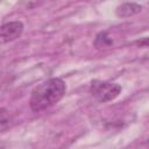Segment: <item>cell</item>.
<instances>
[{"label": "cell", "instance_id": "obj_5", "mask_svg": "<svg viewBox=\"0 0 149 149\" xmlns=\"http://www.w3.org/2000/svg\"><path fill=\"white\" fill-rule=\"evenodd\" d=\"M113 43V41L109 38V36L106 33H100L97 35L95 41H94V45L98 49H102V48H107Z\"/></svg>", "mask_w": 149, "mask_h": 149}, {"label": "cell", "instance_id": "obj_6", "mask_svg": "<svg viewBox=\"0 0 149 149\" xmlns=\"http://www.w3.org/2000/svg\"><path fill=\"white\" fill-rule=\"evenodd\" d=\"M0 123H1V130L2 132L6 129L7 125H9V114H7L5 108H1V111H0Z\"/></svg>", "mask_w": 149, "mask_h": 149}, {"label": "cell", "instance_id": "obj_3", "mask_svg": "<svg viewBox=\"0 0 149 149\" xmlns=\"http://www.w3.org/2000/svg\"><path fill=\"white\" fill-rule=\"evenodd\" d=\"M23 31V23L21 21H9L1 26V41L2 43L12 42L21 36Z\"/></svg>", "mask_w": 149, "mask_h": 149}, {"label": "cell", "instance_id": "obj_1", "mask_svg": "<svg viewBox=\"0 0 149 149\" xmlns=\"http://www.w3.org/2000/svg\"><path fill=\"white\" fill-rule=\"evenodd\" d=\"M66 85L61 78H50L31 91L29 106L33 112L48 109L64 97Z\"/></svg>", "mask_w": 149, "mask_h": 149}, {"label": "cell", "instance_id": "obj_7", "mask_svg": "<svg viewBox=\"0 0 149 149\" xmlns=\"http://www.w3.org/2000/svg\"><path fill=\"white\" fill-rule=\"evenodd\" d=\"M135 43L139 47H149V37H144L142 40H137V41H135Z\"/></svg>", "mask_w": 149, "mask_h": 149}, {"label": "cell", "instance_id": "obj_4", "mask_svg": "<svg viewBox=\"0 0 149 149\" xmlns=\"http://www.w3.org/2000/svg\"><path fill=\"white\" fill-rule=\"evenodd\" d=\"M141 9H142V6L135 2H125L116 8L115 14L118 17H129V16H133L140 13Z\"/></svg>", "mask_w": 149, "mask_h": 149}, {"label": "cell", "instance_id": "obj_2", "mask_svg": "<svg viewBox=\"0 0 149 149\" xmlns=\"http://www.w3.org/2000/svg\"><path fill=\"white\" fill-rule=\"evenodd\" d=\"M122 87L112 81L106 80H93L90 86V93L99 102H108L114 100L121 93Z\"/></svg>", "mask_w": 149, "mask_h": 149}]
</instances>
